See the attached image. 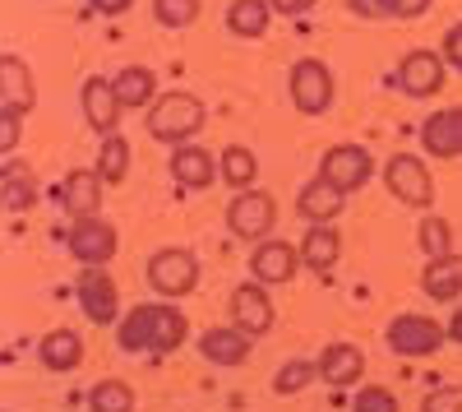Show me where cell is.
I'll use <instances>...</instances> for the list:
<instances>
[{
    "label": "cell",
    "mask_w": 462,
    "mask_h": 412,
    "mask_svg": "<svg viewBox=\"0 0 462 412\" xmlns=\"http://www.w3.org/2000/svg\"><path fill=\"white\" fill-rule=\"evenodd\" d=\"M0 107L5 111H19V117H28L32 102H37V84H32V74L23 65V56H5L0 61Z\"/></svg>",
    "instance_id": "obj_23"
},
{
    "label": "cell",
    "mask_w": 462,
    "mask_h": 412,
    "mask_svg": "<svg viewBox=\"0 0 462 412\" xmlns=\"http://www.w3.org/2000/svg\"><path fill=\"white\" fill-rule=\"evenodd\" d=\"M88 407L93 412H134V389L125 380H97L88 389Z\"/></svg>",
    "instance_id": "obj_32"
},
{
    "label": "cell",
    "mask_w": 462,
    "mask_h": 412,
    "mask_svg": "<svg viewBox=\"0 0 462 412\" xmlns=\"http://www.w3.org/2000/svg\"><path fill=\"white\" fill-rule=\"evenodd\" d=\"M148 287L176 302V296H189L199 287V255L195 250H180V246H167L158 255H148Z\"/></svg>",
    "instance_id": "obj_3"
},
{
    "label": "cell",
    "mask_w": 462,
    "mask_h": 412,
    "mask_svg": "<svg viewBox=\"0 0 462 412\" xmlns=\"http://www.w3.org/2000/svg\"><path fill=\"white\" fill-rule=\"evenodd\" d=\"M444 339H448V329L439 324V320H430V315H398L393 324H389V348H393V357H430V352H439L444 348Z\"/></svg>",
    "instance_id": "obj_8"
},
{
    "label": "cell",
    "mask_w": 462,
    "mask_h": 412,
    "mask_svg": "<svg viewBox=\"0 0 462 412\" xmlns=\"http://www.w3.org/2000/svg\"><path fill=\"white\" fill-rule=\"evenodd\" d=\"M416 246L426 250V259H439V255L453 250V228L439 213H426V218H420V228H416Z\"/></svg>",
    "instance_id": "obj_33"
},
{
    "label": "cell",
    "mask_w": 462,
    "mask_h": 412,
    "mask_svg": "<svg viewBox=\"0 0 462 412\" xmlns=\"http://www.w3.org/2000/svg\"><path fill=\"white\" fill-rule=\"evenodd\" d=\"M74 296H79V306L93 324H121V292H116L106 265L84 269L79 283H74Z\"/></svg>",
    "instance_id": "obj_10"
},
{
    "label": "cell",
    "mask_w": 462,
    "mask_h": 412,
    "mask_svg": "<svg viewBox=\"0 0 462 412\" xmlns=\"http://www.w3.org/2000/svg\"><path fill=\"white\" fill-rule=\"evenodd\" d=\"M444 329H448V343H462V302H457V311H453V320Z\"/></svg>",
    "instance_id": "obj_41"
},
{
    "label": "cell",
    "mask_w": 462,
    "mask_h": 412,
    "mask_svg": "<svg viewBox=\"0 0 462 412\" xmlns=\"http://www.w3.org/2000/svg\"><path fill=\"white\" fill-rule=\"evenodd\" d=\"M383 185H389V195L402 200L407 209H430L435 204V176L416 154H393L383 163Z\"/></svg>",
    "instance_id": "obj_6"
},
{
    "label": "cell",
    "mask_w": 462,
    "mask_h": 412,
    "mask_svg": "<svg viewBox=\"0 0 462 412\" xmlns=\"http://www.w3.org/2000/svg\"><path fill=\"white\" fill-rule=\"evenodd\" d=\"M111 89H116V98H121V107H152L158 102V74H152L148 65H125L111 80Z\"/></svg>",
    "instance_id": "obj_25"
},
{
    "label": "cell",
    "mask_w": 462,
    "mask_h": 412,
    "mask_svg": "<svg viewBox=\"0 0 462 412\" xmlns=\"http://www.w3.org/2000/svg\"><path fill=\"white\" fill-rule=\"evenodd\" d=\"M268 5H273V14L296 19V14H305V10H315V0H268Z\"/></svg>",
    "instance_id": "obj_39"
},
{
    "label": "cell",
    "mask_w": 462,
    "mask_h": 412,
    "mask_svg": "<svg viewBox=\"0 0 462 412\" xmlns=\"http://www.w3.org/2000/svg\"><path fill=\"white\" fill-rule=\"evenodd\" d=\"M268 23H273V5L268 0H231L226 5V28L236 33V37H263Z\"/></svg>",
    "instance_id": "obj_26"
},
{
    "label": "cell",
    "mask_w": 462,
    "mask_h": 412,
    "mask_svg": "<svg viewBox=\"0 0 462 412\" xmlns=\"http://www.w3.org/2000/svg\"><path fill=\"white\" fill-rule=\"evenodd\" d=\"M204 117L208 111H204V102L195 93H162L158 102L148 107V135L180 148V144H189L204 130Z\"/></svg>",
    "instance_id": "obj_2"
},
{
    "label": "cell",
    "mask_w": 462,
    "mask_h": 412,
    "mask_svg": "<svg viewBox=\"0 0 462 412\" xmlns=\"http://www.w3.org/2000/svg\"><path fill=\"white\" fill-rule=\"evenodd\" d=\"M319 380V361H305V357H291L287 366H278V376H273V394L291 398V394H305Z\"/></svg>",
    "instance_id": "obj_31"
},
{
    "label": "cell",
    "mask_w": 462,
    "mask_h": 412,
    "mask_svg": "<svg viewBox=\"0 0 462 412\" xmlns=\"http://www.w3.org/2000/svg\"><path fill=\"white\" fill-rule=\"evenodd\" d=\"M88 5L97 10V14H106V19H116V14H125L134 0H88Z\"/></svg>",
    "instance_id": "obj_40"
},
{
    "label": "cell",
    "mask_w": 462,
    "mask_h": 412,
    "mask_svg": "<svg viewBox=\"0 0 462 412\" xmlns=\"http://www.w3.org/2000/svg\"><path fill=\"white\" fill-rule=\"evenodd\" d=\"M337 255H342L337 228H333V222H310V232L300 237V265L310 274H319V278H328L337 269Z\"/></svg>",
    "instance_id": "obj_19"
},
{
    "label": "cell",
    "mask_w": 462,
    "mask_h": 412,
    "mask_svg": "<svg viewBox=\"0 0 462 412\" xmlns=\"http://www.w3.org/2000/svg\"><path fill=\"white\" fill-rule=\"evenodd\" d=\"M365 376V352L356 343H328L319 352V380L328 389H352Z\"/></svg>",
    "instance_id": "obj_17"
},
{
    "label": "cell",
    "mask_w": 462,
    "mask_h": 412,
    "mask_svg": "<svg viewBox=\"0 0 462 412\" xmlns=\"http://www.w3.org/2000/svg\"><path fill=\"white\" fill-rule=\"evenodd\" d=\"M342 204H346V195L337 191L328 176L305 181V185H300V195H296V213H300L305 222H333V218L342 213Z\"/></svg>",
    "instance_id": "obj_22"
},
{
    "label": "cell",
    "mask_w": 462,
    "mask_h": 412,
    "mask_svg": "<svg viewBox=\"0 0 462 412\" xmlns=\"http://www.w3.org/2000/svg\"><path fill=\"white\" fill-rule=\"evenodd\" d=\"M79 107H84V121L106 139V135H116V126H121V98H116V89H111V80H102V74H88L84 80V89H79Z\"/></svg>",
    "instance_id": "obj_13"
},
{
    "label": "cell",
    "mask_w": 462,
    "mask_h": 412,
    "mask_svg": "<svg viewBox=\"0 0 462 412\" xmlns=\"http://www.w3.org/2000/svg\"><path fill=\"white\" fill-rule=\"evenodd\" d=\"M296 265H300V246L278 241V237H268V241H259V246L250 250V278H254V283H263V287L291 283Z\"/></svg>",
    "instance_id": "obj_11"
},
{
    "label": "cell",
    "mask_w": 462,
    "mask_h": 412,
    "mask_svg": "<svg viewBox=\"0 0 462 412\" xmlns=\"http://www.w3.org/2000/svg\"><path fill=\"white\" fill-rule=\"evenodd\" d=\"M420 292H426L430 302H462V255L448 250V255H439V259H426Z\"/></svg>",
    "instance_id": "obj_21"
},
{
    "label": "cell",
    "mask_w": 462,
    "mask_h": 412,
    "mask_svg": "<svg viewBox=\"0 0 462 412\" xmlns=\"http://www.w3.org/2000/svg\"><path fill=\"white\" fill-rule=\"evenodd\" d=\"M278 311L273 302H268V287L263 283H241L236 292H231V324L245 329L250 339H263L268 329H273Z\"/></svg>",
    "instance_id": "obj_12"
},
{
    "label": "cell",
    "mask_w": 462,
    "mask_h": 412,
    "mask_svg": "<svg viewBox=\"0 0 462 412\" xmlns=\"http://www.w3.org/2000/svg\"><path fill=\"white\" fill-rule=\"evenodd\" d=\"M393 80H398V89L407 98H435L444 89V56H435V52H407L398 61Z\"/></svg>",
    "instance_id": "obj_14"
},
{
    "label": "cell",
    "mask_w": 462,
    "mask_h": 412,
    "mask_svg": "<svg viewBox=\"0 0 462 412\" xmlns=\"http://www.w3.org/2000/svg\"><path fill=\"white\" fill-rule=\"evenodd\" d=\"M171 176H176V185H185V191H208L222 172H217V158L208 154V148L180 144V148H171Z\"/></svg>",
    "instance_id": "obj_18"
},
{
    "label": "cell",
    "mask_w": 462,
    "mask_h": 412,
    "mask_svg": "<svg viewBox=\"0 0 462 412\" xmlns=\"http://www.w3.org/2000/svg\"><path fill=\"white\" fill-rule=\"evenodd\" d=\"M65 246L84 269H93V265H111V255L121 250V237H116V228L106 218H74Z\"/></svg>",
    "instance_id": "obj_7"
},
{
    "label": "cell",
    "mask_w": 462,
    "mask_h": 412,
    "mask_svg": "<svg viewBox=\"0 0 462 412\" xmlns=\"http://www.w3.org/2000/svg\"><path fill=\"white\" fill-rule=\"evenodd\" d=\"M287 93H291L296 111H305V117H324V111L333 107V93H337L333 70H328L319 56L296 61V65H291V74H287Z\"/></svg>",
    "instance_id": "obj_4"
},
{
    "label": "cell",
    "mask_w": 462,
    "mask_h": 412,
    "mask_svg": "<svg viewBox=\"0 0 462 412\" xmlns=\"http://www.w3.org/2000/svg\"><path fill=\"white\" fill-rule=\"evenodd\" d=\"M0 204H5L10 213H23L37 204V181L28 176L23 163H5L0 167Z\"/></svg>",
    "instance_id": "obj_27"
},
{
    "label": "cell",
    "mask_w": 462,
    "mask_h": 412,
    "mask_svg": "<svg viewBox=\"0 0 462 412\" xmlns=\"http://www.w3.org/2000/svg\"><path fill=\"white\" fill-rule=\"evenodd\" d=\"M217 172L226 185H236V191H254V176H259V158L250 154L245 144H226L222 158H217Z\"/></svg>",
    "instance_id": "obj_28"
},
{
    "label": "cell",
    "mask_w": 462,
    "mask_h": 412,
    "mask_svg": "<svg viewBox=\"0 0 462 412\" xmlns=\"http://www.w3.org/2000/svg\"><path fill=\"white\" fill-rule=\"evenodd\" d=\"M199 0H152V14H158L162 28H189L199 19Z\"/></svg>",
    "instance_id": "obj_34"
},
{
    "label": "cell",
    "mask_w": 462,
    "mask_h": 412,
    "mask_svg": "<svg viewBox=\"0 0 462 412\" xmlns=\"http://www.w3.org/2000/svg\"><path fill=\"white\" fill-rule=\"evenodd\" d=\"M444 65H453V70L462 74V23H453V28L444 33Z\"/></svg>",
    "instance_id": "obj_38"
},
{
    "label": "cell",
    "mask_w": 462,
    "mask_h": 412,
    "mask_svg": "<svg viewBox=\"0 0 462 412\" xmlns=\"http://www.w3.org/2000/svg\"><path fill=\"white\" fill-rule=\"evenodd\" d=\"M116 343L125 352H148V357H167L185 343V315L171 302H143L116 324Z\"/></svg>",
    "instance_id": "obj_1"
},
{
    "label": "cell",
    "mask_w": 462,
    "mask_h": 412,
    "mask_svg": "<svg viewBox=\"0 0 462 412\" xmlns=\"http://www.w3.org/2000/svg\"><path fill=\"white\" fill-rule=\"evenodd\" d=\"M19 139H23V117H19V111H5V107H0V154H14V148H19Z\"/></svg>",
    "instance_id": "obj_37"
},
{
    "label": "cell",
    "mask_w": 462,
    "mask_h": 412,
    "mask_svg": "<svg viewBox=\"0 0 462 412\" xmlns=\"http://www.w3.org/2000/svg\"><path fill=\"white\" fill-rule=\"evenodd\" d=\"M37 361H42L47 370H56V376L60 370H74L84 361V339L74 329H51L47 339L37 343Z\"/></svg>",
    "instance_id": "obj_24"
},
{
    "label": "cell",
    "mask_w": 462,
    "mask_h": 412,
    "mask_svg": "<svg viewBox=\"0 0 462 412\" xmlns=\"http://www.w3.org/2000/svg\"><path fill=\"white\" fill-rule=\"evenodd\" d=\"M97 176L106 185H121L130 176V144L121 135H106L102 139V148H97Z\"/></svg>",
    "instance_id": "obj_30"
},
{
    "label": "cell",
    "mask_w": 462,
    "mask_h": 412,
    "mask_svg": "<svg viewBox=\"0 0 462 412\" xmlns=\"http://www.w3.org/2000/svg\"><path fill=\"white\" fill-rule=\"evenodd\" d=\"M352 412H398V398L383 389V385H365V389L352 398Z\"/></svg>",
    "instance_id": "obj_35"
},
{
    "label": "cell",
    "mask_w": 462,
    "mask_h": 412,
    "mask_svg": "<svg viewBox=\"0 0 462 412\" xmlns=\"http://www.w3.org/2000/svg\"><path fill=\"white\" fill-rule=\"evenodd\" d=\"M250 333L245 329H236V324H217V329H208V333H199V357L208 361V366H241L245 357H250Z\"/></svg>",
    "instance_id": "obj_20"
},
{
    "label": "cell",
    "mask_w": 462,
    "mask_h": 412,
    "mask_svg": "<svg viewBox=\"0 0 462 412\" xmlns=\"http://www.w3.org/2000/svg\"><path fill=\"white\" fill-rule=\"evenodd\" d=\"M420 412H462V385H435L420 398Z\"/></svg>",
    "instance_id": "obj_36"
},
{
    "label": "cell",
    "mask_w": 462,
    "mask_h": 412,
    "mask_svg": "<svg viewBox=\"0 0 462 412\" xmlns=\"http://www.w3.org/2000/svg\"><path fill=\"white\" fill-rule=\"evenodd\" d=\"M102 176H97V167H74L65 181H60V204H65V213H69V222L74 218H97V209H102Z\"/></svg>",
    "instance_id": "obj_16"
},
{
    "label": "cell",
    "mask_w": 462,
    "mask_h": 412,
    "mask_svg": "<svg viewBox=\"0 0 462 412\" xmlns=\"http://www.w3.org/2000/svg\"><path fill=\"white\" fill-rule=\"evenodd\" d=\"M346 5L361 19H420L430 0H346Z\"/></svg>",
    "instance_id": "obj_29"
},
{
    "label": "cell",
    "mask_w": 462,
    "mask_h": 412,
    "mask_svg": "<svg viewBox=\"0 0 462 412\" xmlns=\"http://www.w3.org/2000/svg\"><path fill=\"white\" fill-rule=\"evenodd\" d=\"M278 228V200L268 191H241L226 204V232L241 241H268V232Z\"/></svg>",
    "instance_id": "obj_5"
},
{
    "label": "cell",
    "mask_w": 462,
    "mask_h": 412,
    "mask_svg": "<svg viewBox=\"0 0 462 412\" xmlns=\"http://www.w3.org/2000/svg\"><path fill=\"white\" fill-rule=\"evenodd\" d=\"M319 176H328L342 195H352L374 176V158H370V148H361V144H333L328 154L319 158Z\"/></svg>",
    "instance_id": "obj_9"
},
{
    "label": "cell",
    "mask_w": 462,
    "mask_h": 412,
    "mask_svg": "<svg viewBox=\"0 0 462 412\" xmlns=\"http://www.w3.org/2000/svg\"><path fill=\"white\" fill-rule=\"evenodd\" d=\"M420 148L430 158H462V107H444V111H430L420 121Z\"/></svg>",
    "instance_id": "obj_15"
}]
</instances>
